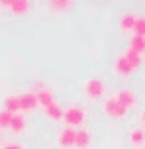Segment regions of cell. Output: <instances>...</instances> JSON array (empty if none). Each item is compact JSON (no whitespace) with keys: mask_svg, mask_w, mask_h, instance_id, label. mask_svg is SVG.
Masks as SVG:
<instances>
[{"mask_svg":"<svg viewBox=\"0 0 145 149\" xmlns=\"http://www.w3.org/2000/svg\"><path fill=\"white\" fill-rule=\"evenodd\" d=\"M86 122H88V112L86 108L83 106H69V108H65V114H63V124L67 127H73V130H80V127L86 126Z\"/></svg>","mask_w":145,"mask_h":149,"instance_id":"cell-1","label":"cell"},{"mask_svg":"<svg viewBox=\"0 0 145 149\" xmlns=\"http://www.w3.org/2000/svg\"><path fill=\"white\" fill-rule=\"evenodd\" d=\"M100 110H102V114L110 120H126L130 116V108H126V106L120 104L118 98H116V94L104 98L102 104H100Z\"/></svg>","mask_w":145,"mask_h":149,"instance_id":"cell-2","label":"cell"},{"mask_svg":"<svg viewBox=\"0 0 145 149\" xmlns=\"http://www.w3.org/2000/svg\"><path fill=\"white\" fill-rule=\"evenodd\" d=\"M83 94L88 102H98L102 98H106V82L100 77H92L83 84Z\"/></svg>","mask_w":145,"mask_h":149,"instance_id":"cell-3","label":"cell"},{"mask_svg":"<svg viewBox=\"0 0 145 149\" xmlns=\"http://www.w3.org/2000/svg\"><path fill=\"white\" fill-rule=\"evenodd\" d=\"M110 71H112L116 77H120V79H130L131 73H133V69H131V65L128 63V59H126L123 53H120V55L114 57V61L110 63Z\"/></svg>","mask_w":145,"mask_h":149,"instance_id":"cell-4","label":"cell"},{"mask_svg":"<svg viewBox=\"0 0 145 149\" xmlns=\"http://www.w3.org/2000/svg\"><path fill=\"white\" fill-rule=\"evenodd\" d=\"M75 135H76V130L63 126L61 130L57 132L55 141H57V145H59L61 149H71V147H75Z\"/></svg>","mask_w":145,"mask_h":149,"instance_id":"cell-5","label":"cell"},{"mask_svg":"<svg viewBox=\"0 0 145 149\" xmlns=\"http://www.w3.org/2000/svg\"><path fill=\"white\" fill-rule=\"evenodd\" d=\"M20 96V114H33V112L37 110V98H35V94H31L30 90L28 92H22V94H18Z\"/></svg>","mask_w":145,"mask_h":149,"instance_id":"cell-6","label":"cell"},{"mask_svg":"<svg viewBox=\"0 0 145 149\" xmlns=\"http://www.w3.org/2000/svg\"><path fill=\"white\" fill-rule=\"evenodd\" d=\"M116 98H118V102H120L122 106L130 108V110L137 104V94H135V90H131L130 86L120 88V90H118V94H116Z\"/></svg>","mask_w":145,"mask_h":149,"instance_id":"cell-7","label":"cell"},{"mask_svg":"<svg viewBox=\"0 0 145 149\" xmlns=\"http://www.w3.org/2000/svg\"><path fill=\"white\" fill-rule=\"evenodd\" d=\"M8 130H10V134L14 135V137H22L28 132V120H26V116L24 114H14Z\"/></svg>","mask_w":145,"mask_h":149,"instance_id":"cell-8","label":"cell"},{"mask_svg":"<svg viewBox=\"0 0 145 149\" xmlns=\"http://www.w3.org/2000/svg\"><path fill=\"white\" fill-rule=\"evenodd\" d=\"M128 143L133 149H139L145 143V127L141 126H133L128 130Z\"/></svg>","mask_w":145,"mask_h":149,"instance_id":"cell-9","label":"cell"},{"mask_svg":"<svg viewBox=\"0 0 145 149\" xmlns=\"http://www.w3.org/2000/svg\"><path fill=\"white\" fill-rule=\"evenodd\" d=\"M41 110H43V114H45V118H49V122H55V124L63 122L65 108H63L59 102H53L51 106H47V108H41Z\"/></svg>","mask_w":145,"mask_h":149,"instance_id":"cell-10","label":"cell"},{"mask_svg":"<svg viewBox=\"0 0 145 149\" xmlns=\"http://www.w3.org/2000/svg\"><path fill=\"white\" fill-rule=\"evenodd\" d=\"M92 143V134L90 130H86V127H80V130H76V135H75V147L76 149H88Z\"/></svg>","mask_w":145,"mask_h":149,"instance_id":"cell-11","label":"cell"},{"mask_svg":"<svg viewBox=\"0 0 145 149\" xmlns=\"http://www.w3.org/2000/svg\"><path fill=\"white\" fill-rule=\"evenodd\" d=\"M2 110L10 112V114H20V96L18 94H6L2 98Z\"/></svg>","mask_w":145,"mask_h":149,"instance_id":"cell-12","label":"cell"},{"mask_svg":"<svg viewBox=\"0 0 145 149\" xmlns=\"http://www.w3.org/2000/svg\"><path fill=\"white\" fill-rule=\"evenodd\" d=\"M135 18H137V16L133 14V12H122V16H120V30H122L123 33H133Z\"/></svg>","mask_w":145,"mask_h":149,"instance_id":"cell-13","label":"cell"},{"mask_svg":"<svg viewBox=\"0 0 145 149\" xmlns=\"http://www.w3.org/2000/svg\"><path fill=\"white\" fill-rule=\"evenodd\" d=\"M35 98H37V106L39 108H47V106L53 104V102H57L53 90H49V88H45V90H41L39 94H35Z\"/></svg>","mask_w":145,"mask_h":149,"instance_id":"cell-14","label":"cell"},{"mask_svg":"<svg viewBox=\"0 0 145 149\" xmlns=\"http://www.w3.org/2000/svg\"><path fill=\"white\" fill-rule=\"evenodd\" d=\"M8 12H12L14 16H24L30 12V2L28 0H12L10 2V10Z\"/></svg>","mask_w":145,"mask_h":149,"instance_id":"cell-15","label":"cell"},{"mask_svg":"<svg viewBox=\"0 0 145 149\" xmlns=\"http://www.w3.org/2000/svg\"><path fill=\"white\" fill-rule=\"evenodd\" d=\"M128 49L143 57V55H145V37H141V36H131L130 45H128Z\"/></svg>","mask_w":145,"mask_h":149,"instance_id":"cell-16","label":"cell"},{"mask_svg":"<svg viewBox=\"0 0 145 149\" xmlns=\"http://www.w3.org/2000/svg\"><path fill=\"white\" fill-rule=\"evenodd\" d=\"M49 6L53 8L55 12H59V14H67L71 8H73V2L71 0H51Z\"/></svg>","mask_w":145,"mask_h":149,"instance_id":"cell-17","label":"cell"},{"mask_svg":"<svg viewBox=\"0 0 145 149\" xmlns=\"http://www.w3.org/2000/svg\"><path fill=\"white\" fill-rule=\"evenodd\" d=\"M123 55H126V59H128V63L131 65V69H133V71H137V69L143 65V57H141V55H137V53L126 49V51H123Z\"/></svg>","mask_w":145,"mask_h":149,"instance_id":"cell-18","label":"cell"},{"mask_svg":"<svg viewBox=\"0 0 145 149\" xmlns=\"http://www.w3.org/2000/svg\"><path fill=\"white\" fill-rule=\"evenodd\" d=\"M133 36H141V37H145V16H137V18H135Z\"/></svg>","mask_w":145,"mask_h":149,"instance_id":"cell-19","label":"cell"},{"mask_svg":"<svg viewBox=\"0 0 145 149\" xmlns=\"http://www.w3.org/2000/svg\"><path fill=\"white\" fill-rule=\"evenodd\" d=\"M12 118H14V114H10V112H6V110L0 108V130H8Z\"/></svg>","mask_w":145,"mask_h":149,"instance_id":"cell-20","label":"cell"},{"mask_svg":"<svg viewBox=\"0 0 145 149\" xmlns=\"http://www.w3.org/2000/svg\"><path fill=\"white\" fill-rule=\"evenodd\" d=\"M0 149H26V145L20 141H2Z\"/></svg>","mask_w":145,"mask_h":149,"instance_id":"cell-21","label":"cell"},{"mask_svg":"<svg viewBox=\"0 0 145 149\" xmlns=\"http://www.w3.org/2000/svg\"><path fill=\"white\" fill-rule=\"evenodd\" d=\"M45 88H49L45 82H43V81H37V82H33V84H31L30 92H31V94H39L41 90H45Z\"/></svg>","mask_w":145,"mask_h":149,"instance_id":"cell-22","label":"cell"},{"mask_svg":"<svg viewBox=\"0 0 145 149\" xmlns=\"http://www.w3.org/2000/svg\"><path fill=\"white\" fill-rule=\"evenodd\" d=\"M10 2L12 0H0V8L2 10H10Z\"/></svg>","mask_w":145,"mask_h":149,"instance_id":"cell-23","label":"cell"},{"mask_svg":"<svg viewBox=\"0 0 145 149\" xmlns=\"http://www.w3.org/2000/svg\"><path fill=\"white\" fill-rule=\"evenodd\" d=\"M139 122H141V127H145V110L139 112Z\"/></svg>","mask_w":145,"mask_h":149,"instance_id":"cell-24","label":"cell"},{"mask_svg":"<svg viewBox=\"0 0 145 149\" xmlns=\"http://www.w3.org/2000/svg\"><path fill=\"white\" fill-rule=\"evenodd\" d=\"M0 145H2V137H0Z\"/></svg>","mask_w":145,"mask_h":149,"instance_id":"cell-25","label":"cell"}]
</instances>
